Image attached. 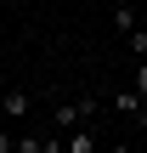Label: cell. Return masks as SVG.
Here are the masks:
<instances>
[{
    "mask_svg": "<svg viewBox=\"0 0 147 153\" xmlns=\"http://www.w3.org/2000/svg\"><path fill=\"white\" fill-rule=\"evenodd\" d=\"M96 114H102V97L85 91V97H74V102H57V108H51V125H57V131H79V125H91Z\"/></svg>",
    "mask_w": 147,
    "mask_h": 153,
    "instance_id": "obj_1",
    "label": "cell"
},
{
    "mask_svg": "<svg viewBox=\"0 0 147 153\" xmlns=\"http://www.w3.org/2000/svg\"><path fill=\"white\" fill-rule=\"evenodd\" d=\"M0 108H6V119H23V114L34 108V97H28V91H6V97H0Z\"/></svg>",
    "mask_w": 147,
    "mask_h": 153,
    "instance_id": "obj_2",
    "label": "cell"
},
{
    "mask_svg": "<svg viewBox=\"0 0 147 153\" xmlns=\"http://www.w3.org/2000/svg\"><path fill=\"white\" fill-rule=\"evenodd\" d=\"M113 108L125 119H142V91H113Z\"/></svg>",
    "mask_w": 147,
    "mask_h": 153,
    "instance_id": "obj_3",
    "label": "cell"
},
{
    "mask_svg": "<svg viewBox=\"0 0 147 153\" xmlns=\"http://www.w3.org/2000/svg\"><path fill=\"white\" fill-rule=\"evenodd\" d=\"M62 148H68V153H91V148H96L91 125H85V131H74V136H62Z\"/></svg>",
    "mask_w": 147,
    "mask_h": 153,
    "instance_id": "obj_4",
    "label": "cell"
},
{
    "mask_svg": "<svg viewBox=\"0 0 147 153\" xmlns=\"http://www.w3.org/2000/svg\"><path fill=\"white\" fill-rule=\"evenodd\" d=\"M113 28L130 34V28H136V11H130V6H113Z\"/></svg>",
    "mask_w": 147,
    "mask_h": 153,
    "instance_id": "obj_5",
    "label": "cell"
},
{
    "mask_svg": "<svg viewBox=\"0 0 147 153\" xmlns=\"http://www.w3.org/2000/svg\"><path fill=\"white\" fill-rule=\"evenodd\" d=\"M130 51H136V57H147V28H142V23L130 28Z\"/></svg>",
    "mask_w": 147,
    "mask_h": 153,
    "instance_id": "obj_6",
    "label": "cell"
},
{
    "mask_svg": "<svg viewBox=\"0 0 147 153\" xmlns=\"http://www.w3.org/2000/svg\"><path fill=\"white\" fill-rule=\"evenodd\" d=\"M136 91L147 97V57H142V68H136Z\"/></svg>",
    "mask_w": 147,
    "mask_h": 153,
    "instance_id": "obj_7",
    "label": "cell"
},
{
    "mask_svg": "<svg viewBox=\"0 0 147 153\" xmlns=\"http://www.w3.org/2000/svg\"><path fill=\"white\" fill-rule=\"evenodd\" d=\"M11 148H17V136H0V153H11Z\"/></svg>",
    "mask_w": 147,
    "mask_h": 153,
    "instance_id": "obj_8",
    "label": "cell"
},
{
    "mask_svg": "<svg viewBox=\"0 0 147 153\" xmlns=\"http://www.w3.org/2000/svg\"><path fill=\"white\" fill-rule=\"evenodd\" d=\"M142 148H147V125H142Z\"/></svg>",
    "mask_w": 147,
    "mask_h": 153,
    "instance_id": "obj_9",
    "label": "cell"
}]
</instances>
